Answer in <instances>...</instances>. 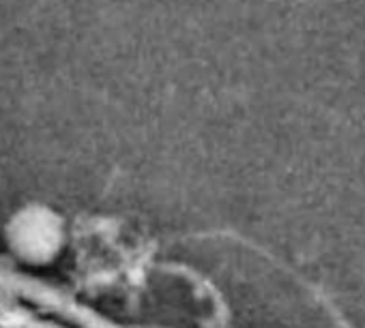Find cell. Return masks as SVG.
I'll use <instances>...</instances> for the list:
<instances>
[{
    "instance_id": "obj_1",
    "label": "cell",
    "mask_w": 365,
    "mask_h": 328,
    "mask_svg": "<svg viewBox=\"0 0 365 328\" xmlns=\"http://www.w3.org/2000/svg\"><path fill=\"white\" fill-rule=\"evenodd\" d=\"M11 255L33 268L54 264L67 243V226L63 217L43 204L20 208L5 228Z\"/></svg>"
}]
</instances>
